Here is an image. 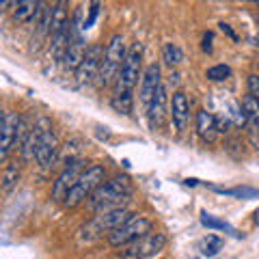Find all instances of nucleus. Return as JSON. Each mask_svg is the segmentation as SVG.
I'll list each match as a JSON object with an SVG mask.
<instances>
[{"label": "nucleus", "instance_id": "1", "mask_svg": "<svg viewBox=\"0 0 259 259\" xmlns=\"http://www.w3.org/2000/svg\"><path fill=\"white\" fill-rule=\"evenodd\" d=\"M132 194V182L127 175H115L112 180H104L97 188L89 194L87 205L93 212H106L112 207H123L127 197Z\"/></svg>", "mask_w": 259, "mask_h": 259}, {"label": "nucleus", "instance_id": "2", "mask_svg": "<svg viewBox=\"0 0 259 259\" xmlns=\"http://www.w3.org/2000/svg\"><path fill=\"white\" fill-rule=\"evenodd\" d=\"M125 52H127V46L123 41V37L112 35V39L106 46V50H104V54H102L100 69H97V76H95V82L100 89L115 84L117 74L121 69V63H123V59H125Z\"/></svg>", "mask_w": 259, "mask_h": 259}, {"label": "nucleus", "instance_id": "3", "mask_svg": "<svg viewBox=\"0 0 259 259\" xmlns=\"http://www.w3.org/2000/svg\"><path fill=\"white\" fill-rule=\"evenodd\" d=\"M104 180H106V168H104L102 164H91V166H87L84 171L80 173V177L76 180V184L71 186V190L65 194L63 205H65V207H76V205H80L82 201L89 199V194H91Z\"/></svg>", "mask_w": 259, "mask_h": 259}, {"label": "nucleus", "instance_id": "4", "mask_svg": "<svg viewBox=\"0 0 259 259\" xmlns=\"http://www.w3.org/2000/svg\"><path fill=\"white\" fill-rule=\"evenodd\" d=\"M143 74V46L132 44L125 52V59L121 63V69L115 80V93H132V89L139 84Z\"/></svg>", "mask_w": 259, "mask_h": 259}, {"label": "nucleus", "instance_id": "5", "mask_svg": "<svg viewBox=\"0 0 259 259\" xmlns=\"http://www.w3.org/2000/svg\"><path fill=\"white\" fill-rule=\"evenodd\" d=\"M151 229H153V223L149 221V218H145V216H130L123 225L117 227V229H112L108 233L106 242L110 246H115V248H123L127 244H132V242H136L139 238L147 236Z\"/></svg>", "mask_w": 259, "mask_h": 259}, {"label": "nucleus", "instance_id": "6", "mask_svg": "<svg viewBox=\"0 0 259 259\" xmlns=\"http://www.w3.org/2000/svg\"><path fill=\"white\" fill-rule=\"evenodd\" d=\"M164 248H166V236L164 233L149 231L147 236H143L136 242H132V244L121 248L119 259H153V257H158Z\"/></svg>", "mask_w": 259, "mask_h": 259}, {"label": "nucleus", "instance_id": "7", "mask_svg": "<svg viewBox=\"0 0 259 259\" xmlns=\"http://www.w3.org/2000/svg\"><path fill=\"white\" fill-rule=\"evenodd\" d=\"M52 127V121L48 117H39L32 121V127L28 136L24 139V143L20 145V153H22V162H26V164H32V162L37 160V151H39V143H41V136L46 130Z\"/></svg>", "mask_w": 259, "mask_h": 259}, {"label": "nucleus", "instance_id": "8", "mask_svg": "<svg viewBox=\"0 0 259 259\" xmlns=\"http://www.w3.org/2000/svg\"><path fill=\"white\" fill-rule=\"evenodd\" d=\"M102 46H97V44H91V46H87V52L82 56V61H80L78 65V69H76V82L80 87H87V84H91L95 76H97V69H100V61H102Z\"/></svg>", "mask_w": 259, "mask_h": 259}, {"label": "nucleus", "instance_id": "9", "mask_svg": "<svg viewBox=\"0 0 259 259\" xmlns=\"http://www.w3.org/2000/svg\"><path fill=\"white\" fill-rule=\"evenodd\" d=\"M84 171V164H82V158H78L74 162H69V164L63 166L61 175L56 177L54 182V188H52V201H56V203H63L65 194H67L71 190V186L76 184V180L80 177V173Z\"/></svg>", "mask_w": 259, "mask_h": 259}, {"label": "nucleus", "instance_id": "10", "mask_svg": "<svg viewBox=\"0 0 259 259\" xmlns=\"http://www.w3.org/2000/svg\"><path fill=\"white\" fill-rule=\"evenodd\" d=\"M168 117H171V123L175 127L177 134H182L186 127H188L190 121V100L184 91H175L168 100Z\"/></svg>", "mask_w": 259, "mask_h": 259}, {"label": "nucleus", "instance_id": "11", "mask_svg": "<svg viewBox=\"0 0 259 259\" xmlns=\"http://www.w3.org/2000/svg\"><path fill=\"white\" fill-rule=\"evenodd\" d=\"M147 119H149V127L156 132V130H160L162 125H164L166 121V115H168V91L166 87L162 84L156 95L151 97V102L147 104Z\"/></svg>", "mask_w": 259, "mask_h": 259}, {"label": "nucleus", "instance_id": "12", "mask_svg": "<svg viewBox=\"0 0 259 259\" xmlns=\"http://www.w3.org/2000/svg\"><path fill=\"white\" fill-rule=\"evenodd\" d=\"M59 149H61V145H59V136H56V132L50 127V130H46L44 136H41V143H39V151H37V164L41 166V168H50L56 158H59Z\"/></svg>", "mask_w": 259, "mask_h": 259}, {"label": "nucleus", "instance_id": "13", "mask_svg": "<svg viewBox=\"0 0 259 259\" xmlns=\"http://www.w3.org/2000/svg\"><path fill=\"white\" fill-rule=\"evenodd\" d=\"M162 87V71H160V65L158 63H151L143 69L141 74V89H139V95H141V102L147 106L151 102V97L156 95V91Z\"/></svg>", "mask_w": 259, "mask_h": 259}, {"label": "nucleus", "instance_id": "14", "mask_svg": "<svg viewBox=\"0 0 259 259\" xmlns=\"http://www.w3.org/2000/svg\"><path fill=\"white\" fill-rule=\"evenodd\" d=\"M18 121L20 115L18 112H9L5 117V125L0 130V164L9 158L11 149L15 147V132H18Z\"/></svg>", "mask_w": 259, "mask_h": 259}, {"label": "nucleus", "instance_id": "15", "mask_svg": "<svg viewBox=\"0 0 259 259\" xmlns=\"http://www.w3.org/2000/svg\"><path fill=\"white\" fill-rule=\"evenodd\" d=\"M69 28V13H67V0H59L52 7V15H50V37L56 32H63ZM48 37V39H50Z\"/></svg>", "mask_w": 259, "mask_h": 259}, {"label": "nucleus", "instance_id": "16", "mask_svg": "<svg viewBox=\"0 0 259 259\" xmlns=\"http://www.w3.org/2000/svg\"><path fill=\"white\" fill-rule=\"evenodd\" d=\"M197 132L205 143H212L218 134V125H216V117L207 110H199L197 112Z\"/></svg>", "mask_w": 259, "mask_h": 259}, {"label": "nucleus", "instance_id": "17", "mask_svg": "<svg viewBox=\"0 0 259 259\" xmlns=\"http://www.w3.org/2000/svg\"><path fill=\"white\" fill-rule=\"evenodd\" d=\"M20 177H22V168L18 162H7L3 173H0V192L9 194L20 184Z\"/></svg>", "mask_w": 259, "mask_h": 259}, {"label": "nucleus", "instance_id": "18", "mask_svg": "<svg viewBox=\"0 0 259 259\" xmlns=\"http://www.w3.org/2000/svg\"><path fill=\"white\" fill-rule=\"evenodd\" d=\"M39 3L41 0H20L18 5L13 7V22L15 24H26V22H30L32 20V15H35V11L39 9Z\"/></svg>", "mask_w": 259, "mask_h": 259}, {"label": "nucleus", "instance_id": "19", "mask_svg": "<svg viewBox=\"0 0 259 259\" xmlns=\"http://www.w3.org/2000/svg\"><path fill=\"white\" fill-rule=\"evenodd\" d=\"M110 106L119 115H130L134 106V100H132V93H115L110 97Z\"/></svg>", "mask_w": 259, "mask_h": 259}, {"label": "nucleus", "instance_id": "20", "mask_svg": "<svg viewBox=\"0 0 259 259\" xmlns=\"http://www.w3.org/2000/svg\"><path fill=\"white\" fill-rule=\"evenodd\" d=\"M78 158H80V143L78 141H69L59 149V158L56 160L63 162V166H65V164H69V162H74Z\"/></svg>", "mask_w": 259, "mask_h": 259}, {"label": "nucleus", "instance_id": "21", "mask_svg": "<svg viewBox=\"0 0 259 259\" xmlns=\"http://www.w3.org/2000/svg\"><path fill=\"white\" fill-rule=\"evenodd\" d=\"M162 61H164L168 67H177L184 61V52L177 44H166L164 50H162Z\"/></svg>", "mask_w": 259, "mask_h": 259}, {"label": "nucleus", "instance_id": "22", "mask_svg": "<svg viewBox=\"0 0 259 259\" xmlns=\"http://www.w3.org/2000/svg\"><path fill=\"white\" fill-rule=\"evenodd\" d=\"M231 76V67L229 65H214L205 71V78L212 80V82H225L227 78Z\"/></svg>", "mask_w": 259, "mask_h": 259}, {"label": "nucleus", "instance_id": "23", "mask_svg": "<svg viewBox=\"0 0 259 259\" xmlns=\"http://www.w3.org/2000/svg\"><path fill=\"white\" fill-rule=\"evenodd\" d=\"M201 223H203V227H209V229H223V231H231V227L223 223V221H218V218L214 216H209V214H201Z\"/></svg>", "mask_w": 259, "mask_h": 259}, {"label": "nucleus", "instance_id": "24", "mask_svg": "<svg viewBox=\"0 0 259 259\" xmlns=\"http://www.w3.org/2000/svg\"><path fill=\"white\" fill-rule=\"evenodd\" d=\"M97 15H100V3L95 0V3L91 5V9H89V18L82 22V30H89V28L93 26L95 20H97Z\"/></svg>", "mask_w": 259, "mask_h": 259}, {"label": "nucleus", "instance_id": "25", "mask_svg": "<svg viewBox=\"0 0 259 259\" xmlns=\"http://www.w3.org/2000/svg\"><path fill=\"white\" fill-rule=\"evenodd\" d=\"M218 248H221V240L214 238V236H209V240L203 244V255L212 257V255H216V253H218Z\"/></svg>", "mask_w": 259, "mask_h": 259}, {"label": "nucleus", "instance_id": "26", "mask_svg": "<svg viewBox=\"0 0 259 259\" xmlns=\"http://www.w3.org/2000/svg\"><path fill=\"white\" fill-rule=\"evenodd\" d=\"M248 95H253L255 100H259V76L257 74L248 76Z\"/></svg>", "mask_w": 259, "mask_h": 259}, {"label": "nucleus", "instance_id": "27", "mask_svg": "<svg viewBox=\"0 0 259 259\" xmlns=\"http://www.w3.org/2000/svg\"><path fill=\"white\" fill-rule=\"evenodd\" d=\"M13 5H15V0H0V13L13 9Z\"/></svg>", "mask_w": 259, "mask_h": 259}, {"label": "nucleus", "instance_id": "28", "mask_svg": "<svg viewBox=\"0 0 259 259\" xmlns=\"http://www.w3.org/2000/svg\"><path fill=\"white\" fill-rule=\"evenodd\" d=\"M203 50L205 52H212V32H205V37H203Z\"/></svg>", "mask_w": 259, "mask_h": 259}, {"label": "nucleus", "instance_id": "29", "mask_svg": "<svg viewBox=\"0 0 259 259\" xmlns=\"http://www.w3.org/2000/svg\"><path fill=\"white\" fill-rule=\"evenodd\" d=\"M221 30H223V32H227V35H229V37L236 39V35H233V30L229 28V24H221Z\"/></svg>", "mask_w": 259, "mask_h": 259}, {"label": "nucleus", "instance_id": "30", "mask_svg": "<svg viewBox=\"0 0 259 259\" xmlns=\"http://www.w3.org/2000/svg\"><path fill=\"white\" fill-rule=\"evenodd\" d=\"M5 117H7V112L3 108V104H0V130H3V125H5Z\"/></svg>", "mask_w": 259, "mask_h": 259}, {"label": "nucleus", "instance_id": "31", "mask_svg": "<svg viewBox=\"0 0 259 259\" xmlns=\"http://www.w3.org/2000/svg\"><path fill=\"white\" fill-rule=\"evenodd\" d=\"M253 223H255V225H259V207L253 212Z\"/></svg>", "mask_w": 259, "mask_h": 259}, {"label": "nucleus", "instance_id": "32", "mask_svg": "<svg viewBox=\"0 0 259 259\" xmlns=\"http://www.w3.org/2000/svg\"><path fill=\"white\" fill-rule=\"evenodd\" d=\"M248 3H259V0H248Z\"/></svg>", "mask_w": 259, "mask_h": 259}]
</instances>
